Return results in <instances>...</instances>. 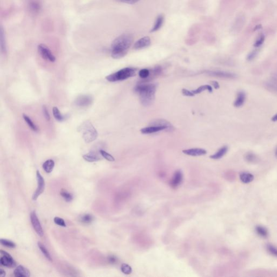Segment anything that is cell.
<instances>
[{
    "label": "cell",
    "instance_id": "6da1fadb",
    "mask_svg": "<svg viewBox=\"0 0 277 277\" xmlns=\"http://www.w3.org/2000/svg\"><path fill=\"white\" fill-rule=\"evenodd\" d=\"M133 36L130 34H124L115 39L111 46V56L119 59L127 54L133 42Z\"/></svg>",
    "mask_w": 277,
    "mask_h": 277
},
{
    "label": "cell",
    "instance_id": "7a4b0ae2",
    "mask_svg": "<svg viewBox=\"0 0 277 277\" xmlns=\"http://www.w3.org/2000/svg\"><path fill=\"white\" fill-rule=\"evenodd\" d=\"M157 85L154 83L141 82L136 85L134 91L138 96L141 104L144 106L151 105L154 101Z\"/></svg>",
    "mask_w": 277,
    "mask_h": 277
},
{
    "label": "cell",
    "instance_id": "3957f363",
    "mask_svg": "<svg viewBox=\"0 0 277 277\" xmlns=\"http://www.w3.org/2000/svg\"><path fill=\"white\" fill-rule=\"evenodd\" d=\"M78 131L82 135V138L86 143H90L98 138L96 129L90 120L85 121L78 127Z\"/></svg>",
    "mask_w": 277,
    "mask_h": 277
},
{
    "label": "cell",
    "instance_id": "277c9868",
    "mask_svg": "<svg viewBox=\"0 0 277 277\" xmlns=\"http://www.w3.org/2000/svg\"><path fill=\"white\" fill-rule=\"evenodd\" d=\"M136 70L135 68L132 67L124 68L118 72L108 75L106 77V79L112 82L123 81L133 77L135 74Z\"/></svg>",
    "mask_w": 277,
    "mask_h": 277
},
{
    "label": "cell",
    "instance_id": "5b68a950",
    "mask_svg": "<svg viewBox=\"0 0 277 277\" xmlns=\"http://www.w3.org/2000/svg\"><path fill=\"white\" fill-rule=\"evenodd\" d=\"M37 49L39 54L44 59L49 61L51 62H54L56 60V57L51 53V50L48 47L44 44H40L37 47Z\"/></svg>",
    "mask_w": 277,
    "mask_h": 277
},
{
    "label": "cell",
    "instance_id": "8992f818",
    "mask_svg": "<svg viewBox=\"0 0 277 277\" xmlns=\"http://www.w3.org/2000/svg\"><path fill=\"white\" fill-rule=\"evenodd\" d=\"M36 179L37 181V187L36 188L35 192L34 193L32 197V199L33 200H37L39 196L44 192L45 189V181L43 177L41 175L39 171L36 172Z\"/></svg>",
    "mask_w": 277,
    "mask_h": 277
},
{
    "label": "cell",
    "instance_id": "52a82bcc",
    "mask_svg": "<svg viewBox=\"0 0 277 277\" xmlns=\"http://www.w3.org/2000/svg\"><path fill=\"white\" fill-rule=\"evenodd\" d=\"M1 257L0 258V264L3 266L8 267H14L16 266V262L13 257L7 252L1 250Z\"/></svg>",
    "mask_w": 277,
    "mask_h": 277
},
{
    "label": "cell",
    "instance_id": "ba28073f",
    "mask_svg": "<svg viewBox=\"0 0 277 277\" xmlns=\"http://www.w3.org/2000/svg\"><path fill=\"white\" fill-rule=\"evenodd\" d=\"M31 223L32 224V226L33 227L34 230L36 232V233L41 237L44 236V232L43 228L41 226V223L37 218L35 211H33L31 213Z\"/></svg>",
    "mask_w": 277,
    "mask_h": 277
},
{
    "label": "cell",
    "instance_id": "9c48e42d",
    "mask_svg": "<svg viewBox=\"0 0 277 277\" xmlns=\"http://www.w3.org/2000/svg\"><path fill=\"white\" fill-rule=\"evenodd\" d=\"M93 101V98L90 95H83L79 96L75 100V105L80 107H86L90 105Z\"/></svg>",
    "mask_w": 277,
    "mask_h": 277
},
{
    "label": "cell",
    "instance_id": "30bf717a",
    "mask_svg": "<svg viewBox=\"0 0 277 277\" xmlns=\"http://www.w3.org/2000/svg\"><path fill=\"white\" fill-rule=\"evenodd\" d=\"M206 74L216 77H221V78H226V79H234L236 77V74L232 73L230 72H225V71H221V70H210L207 71Z\"/></svg>",
    "mask_w": 277,
    "mask_h": 277
},
{
    "label": "cell",
    "instance_id": "8fae6325",
    "mask_svg": "<svg viewBox=\"0 0 277 277\" xmlns=\"http://www.w3.org/2000/svg\"><path fill=\"white\" fill-rule=\"evenodd\" d=\"M149 126H161L166 128L167 132H172L174 129V127L168 121L165 119H156L152 121L149 123Z\"/></svg>",
    "mask_w": 277,
    "mask_h": 277
},
{
    "label": "cell",
    "instance_id": "7c38bea8",
    "mask_svg": "<svg viewBox=\"0 0 277 277\" xmlns=\"http://www.w3.org/2000/svg\"><path fill=\"white\" fill-rule=\"evenodd\" d=\"M151 44V39L148 36H145L139 39L138 41H136L134 45V49L136 50L144 49L149 46Z\"/></svg>",
    "mask_w": 277,
    "mask_h": 277
},
{
    "label": "cell",
    "instance_id": "4fadbf2b",
    "mask_svg": "<svg viewBox=\"0 0 277 277\" xmlns=\"http://www.w3.org/2000/svg\"><path fill=\"white\" fill-rule=\"evenodd\" d=\"M182 152L187 155L193 156V157H198L207 154V151L205 149L199 148H190L187 149L183 150Z\"/></svg>",
    "mask_w": 277,
    "mask_h": 277
},
{
    "label": "cell",
    "instance_id": "5bb4252c",
    "mask_svg": "<svg viewBox=\"0 0 277 277\" xmlns=\"http://www.w3.org/2000/svg\"><path fill=\"white\" fill-rule=\"evenodd\" d=\"M183 179V174L181 171H177L175 172L174 175L173 177L172 180L171 181V186L172 187H177L179 185L181 184L182 182Z\"/></svg>",
    "mask_w": 277,
    "mask_h": 277
},
{
    "label": "cell",
    "instance_id": "9a60e30c",
    "mask_svg": "<svg viewBox=\"0 0 277 277\" xmlns=\"http://www.w3.org/2000/svg\"><path fill=\"white\" fill-rule=\"evenodd\" d=\"M165 130L166 128L161 126H149L148 127H145L141 129L140 132L142 134H149L154 133L156 132H158L160 131Z\"/></svg>",
    "mask_w": 277,
    "mask_h": 277
},
{
    "label": "cell",
    "instance_id": "2e32d148",
    "mask_svg": "<svg viewBox=\"0 0 277 277\" xmlns=\"http://www.w3.org/2000/svg\"><path fill=\"white\" fill-rule=\"evenodd\" d=\"M14 275L16 277H28L30 276V272L23 266L19 265L14 270Z\"/></svg>",
    "mask_w": 277,
    "mask_h": 277
},
{
    "label": "cell",
    "instance_id": "e0dca14e",
    "mask_svg": "<svg viewBox=\"0 0 277 277\" xmlns=\"http://www.w3.org/2000/svg\"><path fill=\"white\" fill-rule=\"evenodd\" d=\"M83 158L86 161L92 162L98 161L101 159L100 155L94 152H90L87 154L83 155Z\"/></svg>",
    "mask_w": 277,
    "mask_h": 277
},
{
    "label": "cell",
    "instance_id": "ac0fdd59",
    "mask_svg": "<svg viewBox=\"0 0 277 277\" xmlns=\"http://www.w3.org/2000/svg\"><path fill=\"white\" fill-rule=\"evenodd\" d=\"M246 99V95L244 92H239L236 96V100L234 101V106L236 107H240L244 105Z\"/></svg>",
    "mask_w": 277,
    "mask_h": 277
},
{
    "label": "cell",
    "instance_id": "d6986e66",
    "mask_svg": "<svg viewBox=\"0 0 277 277\" xmlns=\"http://www.w3.org/2000/svg\"><path fill=\"white\" fill-rule=\"evenodd\" d=\"M227 151H228V147H227L226 146L223 147L220 149H219V151L217 152H216L215 154L210 155V158L214 159V160L221 159V158H223L226 154Z\"/></svg>",
    "mask_w": 277,
    "mask_h": 277
},
{
    "label": "cell",
    "instance_id": "ffe728a7",
    "mask_svg": "<svg viewBox=\"0 0 277 277\" xmlns=\"http://www.w3.org/2000/svg\"><path fill=\"white\" fill-rule=\"evenodd\" d=\"M54 166H55V162L51 159L47 160V161L44 162V164L42 165L43 169L47 173H51L54 169Z\"/></svg>",
    "mask_w": 277,
    "mask_h": 277
},
{
    "label": "cell",
    "instance_id": "44dd1931",
    "mask_svg": "<svg viewBox=\"0 0 277 277\" xmlns=\"http://www.w3.org/2000/svg\"><path fill=\"white\" fill-rule=\"evenodd\" d=\"M240 179L241 180V182L245 184H248L253 180L254 176L249 173L244 172L240 174Z\"/></svg>",
    "mask_w": 277,
    "mask_h": 277
},
{
    "label": "cell",
    "instance_id": "7402d4cb",
    "mask_svg": "<svg viewBox=\"0 0 277 277\" xmlns=\"http://www.w3.org/2000/svg\"><path fill=\"white\" fill-rule=\"evenodd\" d=\"M164 15H160L158 16L157 20L155 21V22L153 28L152 29L151 31V32H155L160 29V28L161 27L162 24L164 23Z\"/></svg>",
    "mask_w": 277,
    "mask_h": 277
},
{
    "label": "cell",
    "instance_id": "603a6c76",
    "mask_svg": "<svg viewBox=\"0 0 277 277\" xmlns=\"http://www.w3.org/2000/svg\"><path fill=\"white\" fill-rule=\"evenodd\" d=\"M94 220V217L90 214H85L80 217L79 220L81 223L84 224H89L92 223Z\"/></svg>",
    "mask_w": 277,
    "mask_h": 277
},
{
    "label": "cell",
    "instance_id": "cb8c5ba5",
    "mask_svg": "<svg viewBox=\"0 0 277 277\" xmlns=\"http://www.w3.org/2000/svg\"><path fill=\"white\" fill-rule=\"evenodd\" d=\"M23 118L24 121H26V123H27V125H28L29 127H30V129H32L33 131L35 132H38L39 129H38L37 127L36 126V125L35 123H34L33 121L31 120V119L28 116H27L26 114H23Z\"/></svg>",
    "mask_w": 277,
    "mask_h": 277
},
{
    "label": "cell",
    "instance_id": "d4e9b609",
    "mask_svg": "<svg viewBox=\"0 0 277 277\" xmlns=\"http://www.w3.org/2000/svg\"><path fill=\"white\" fill-rule=\"evenodd\" d=\"M206 90H207L210 93H212L213 91L212 87L210 86V85H206L201 86L199 87L197 89L192 90V92L194 93V95H195V94H200V93L203 92L204 91H205Z\"/></svg>",
    "mask_w": 277,
    "mask_h": 277
},
{
    "label": "cell",
    "instance_id": "484cf974",
    "mask_svg": "<svg viewBox=\"0 0 277 277\" xmlns=\"http://www.w3.org/2000/svg\"><path fill=\"white\" fill-rule=\"evenodd\" d=\"M37 245H38V246H39V249L41 250V251L42 252V253L44 254V256L46 257L47 259H48V260H49V261L52 262L53 259H52L51 256V254L49 253L48 251L47 250V249L46 248V247L44 246V245L42 244L41 242H38Z\"/></svg>",
    "mask_w": 277,
    "mask_h": 277
},
{
    "label": "cell",
    "instance_id": "4316f807",
    "mask_svg": "<svg viewBox=\"0 0 277 277\" xmlns=\"http://www.w3.org/2000/svg\"><path fill=\"white\" fill-rule=\"evenodd\" d=\"M1 49L3 53L7 52V46L5 42V35L2 27L1 28Z\"/></svg>",
    "mask_w": 277,
    "mask_h": 277
},
{
    "label": "cell",
    "instance_id": "83f0119b",
    "mask_svg": "<svg viewBox=\"0 0 277 277\" xmlns=\"http://www.w3.org/2000/svg\"><path fill=\"white\" fill-rule=\"evenodd\" d=\"M53 113L55 119L58 121H63L64 120L65 118L64 116H62L61 113H60L59 109L57 107H54L53 108Z\"/></svg>",
    "mask_w": 277,
    "mask_h": 277
},
{
    "label": "cell",
    "instance_id": "f1b7e54d",
    "mask_svg": "<svg viewBox=\"0 0 277 277\" xmlns=\"http://www.w3.org/2000/svg\"><path fill=\"white\" fill-rule=\"evenodd\" d=\"M60 194L67 202H70L73 199V196L70 193L67 192L66 190H62Z\"/></svg>",
    "mask_w": 277,
    "mask_h": 277
},
{
    "label": "cell",
    "instance_id": "f546056e",
    "mask_svg": "<svg viewBox=\"0 0 277 277\" xmlns=\"http://www.w3.org/2000/svg\"><path fill=\"white\" fill-rule=\"evenodd\" d=\"M267 86L269 90H272L277 92V77H274L271 80L267 83Z\"/></svg>",
    "mask_w": 277,
    "mask_h": 277
},
{
    "label": "cell",
    "instance_id": "4dcf8cb0",
    "mask_svg": "<svg viewBox=\"0 0 277 277\" xmlns=\"http://www.w3.org/2000/svg\"><path fill=\"white\" fill-rule=\"evenodd\" d=\"M41 8V5L37 1H33L29 5V9L34 13L39 11Z\"/></svg>",
    "mask_w": 277,
    "mask_h": 277
},
{
    "label": "cell",
    "instance_id": "1f68e13d",
    "mask_svg": "<svg viewBox=\"0 0 277 277\" xmlns=\"http://www.w3.org/2000/svg\"><path fill=\"white\" fill-rule=\"evenodd\" d=\"M256 231L257 233L262 237H267L268 236V231L266 228L262 226H257L256 227Z\"/></svg>",
    "mask_w": 277,
    "mask_h": 277
},
{
    "label": "cell",
    "instance_id": "d6a6232c",
    "mask_svg": "<svg viewBox=\"0 0 277 277\" xmlns=\"http://www.w3.org/2000/svg\"><path fill=\"white\" fill-rule=\"evenodd\" d=\"M100 154H101V155L103 158H104L105 159H106L107 160H108L109 161L113 162L115 161V158H114L111 154L108 153L107 152H106L105 151L100 150Z\"/></svg>",
    "mask_w": 277,
    "mask_h": 277
},
{
    "label": "cell",
    "instance_id": "836d02e7",
    "mask_svg": "<svg viewBox=\"0 0 277 277\" xmlns=\"http://www.w3.org/2000/svg\"><path fill=\"white\" fill-rule=\"evenodd\" d=\"M1 244L5 246L9 247V248H11V249L15 248L16 247V244L14 242L10 241V240H8L7 239H1Z\"/></svg>",
    "mask_w": 277,
    "mask_h": 277
},
{
    "label": "cell",
    "instance_id": "e575fe53",
    "mask_svg": "<svg viewBox=\"0 0 277 277\" xmlns=\"http://www.w3.org/2000/svg\"><path fill=\"white\" fill-rule=\"evenodd\" d=\"M121 270L125 275H129L132 272V267L127 264H122L121 266Z\"/></svg>",
    "mask_w": 277,
    "mask_h": 277
},
{
    "label": "cell",
    "instance_id": "d590c367",
    "mask_svg": "<svg viewBox=\"0 0 277 277\" xmlns=\"http://www.w3.org/2000/svg\"><path fill=\"white\" fill-rule=\"evenodd\" d=\"M151 74V72L147 69H142L138 73L140 77L142 79H147Z\"/></svg>",
    "mask_w": 277,
    "mask_h": 277
},
{
    "label": "cell",
    "instance_id": "8d00e7d4",
    "mask_svg": "<svg viewBox=\"0 0 277 277\" xmlns=\"http://www.w3.org/2000/svg\"><path fill=\"white\" fill-rule=\"evenodd\" d=\"M54 221L55 223H56L59 226H62V227H66V223H65L64 220L62 218H60L56 217L54 218Z\"/></svg>",
    "mask_w": 277,
    "mask_h": 277
},
{
    "label": "cell",
    "instance_id": "74e56055",
    "mask_svg": "<svg viewBox=\"0 0 277 277\" xmlns=\"http://www.w3.org/2000/svg\"><path fill=\"white\" fill-rule=\"evenodd\" d=\"M245 159L248 162H253L256 161L257 158H256V156L253 153H247L246 155Z\"/></svg>",
    "mask_w": 277,
    "mask_h": 277
},
{
    "label": "cell",
    "instance_id": "f35d334b",
    "mask_svg": "<svg viewBox=\"0 0 277 277\" xmlns=\"http://www.w3.org/2000/svg\"><path fill=\"white\" fill-rule=\"evenodd\" d=\"M267 250L271 254L277 257V249L271 245H269L267 247Z\"/></svg>",
    "mask_w": 277,
    "mask_h": 277
},
{
    "label": "cell",
    "instance_id": "ab89813d",
    "mask_svg": "<svg viewBox=\"0 0 277 277\" xmlns=\"http://www.w3.org/2000/svg\"><path fill=\"white\" fill-rule=\"evenodd\" d=\"M42 110H43V113H44V118H46L47 120H50V119H51V116H50V115H49V112H48V109H47L46 107V106H43Z\"/></svg>",
    "mask_w": 277,
    "mask_h": 277
},
{
    "label": "cell",
    "instance_id": "60d3db41",
    "mask_svg": "<svg viewBox=\"0 0 277 277\" xmlns=\"http://www.w3.org/2000/svg\"><path fill=\"white\" fill-rule=\"evenodd\" d=\"M182 94L186 96H194V94L192 92V91H190L185 88H183L182 90Z\"/></svg>",
    "mask_w": 277,
    "mask_h": 277
},
{
    "label": "cell",
    "instance_id": "b9f144b4",
    "mask_svg": "<svg viewBox=\"0 0 277 277\" xmlns=\"http://www.w3.org/2000/svg\"><path fill=\"white\" fill-rule=\"evenodd\" d=\"M264 36H261L259 39L257 40V41H256V43L254 44V47H258L260 46L262 44H263V42H264Z\"/></svg>",
    "mask_w": 277,
    "mask_h": 277
},
{
    "label": "cell",
    "instance_id": "7bdbcfd3",
    "mask_svg": "<svg viewBox=\"0 0 277 277\" xmlns=\"http://www.w3.org/2000/svg\"><path fill=\"white\" fill-rule=\"evenodd\" d=\"M257 51H252L247 56V60H249V61H251L253 59H254V57H256L257 54Z\"/></svg>",
    "mask_w": 277,
    "mask_h": 277
},
{
    "label": "cell",
    "instance_id": "ee69618b",
    "mask_svg": "<svg viewBox=\"0 0 277 277\" xmlns=\"http://www.w3.org/2000/svg\"><path fill=\"white\" fill-rule=\"evenodd\" d=\"M116 1L120 2L127 3V4L133 5V4H135V3L138 2L140 0H116Z\"/></svg>",
    "mask_w": 277,
    "mask_h": 277
},
{
    "label": "cell",
    "instance_id": "f6af8a7d",
    "mask_svg": "<svg viewBox=\"0 0 277 277\" xmlns=\"http://www.w3.org/2000/svg\"><path fill=\"white\" fill-rule=\"evenodd\" d=\"M210 83H211V85H213V87L216 89H218L220 87L219 83L218 82H217V81H211Z\"/></svg>",
    "mask_w": 277,
    "mask_h": 277
},
{
    "label": "cell",
    "instance_id": "bcb514c9",
    "mask_svg": "<svg viewBox=\"0 0 277 277\" xmlns=\"http://www.w3.org/2000/svg\"><path fill=\"white\" fill-rule=\"evenodd\" d=\"M108 260L111 263H114L116 261V257H114V256H110V257H109Z\"/></svg>",
    "mask_w": 277,
    "mask_h": 277
},
{
    "label": "cell",
    "instance_id": "7dc6e473",
    "mask_svg": "<svg viewBox=\"0 0 277 277\" xmlns=\"http://www.w3.org/2000/svg\"><path fill=\"white\" fill-rule=\"evenodd\" d=\"M5 275H6V273H5V271L3 269H0V275H1V277H5Z\"/></svg>",
    "mask_w": 277,
    "mask_h": 277
},
{
    "label": "cell",
    "instance_id": "c3c4849f",
    "mask_svg": "<svg viewBox=\"0 0 277 277\" xmlns=\"http://www.w3.org/2000/svg\"><path fill=\"white\" fill-rule=\"evenodd\" d=\"M272 121H277V114H276L272 118Z\"/></svg>",
    "mask_w": 277,
    "mask_h": 277
},
{
    "label": "cell",
    "instance_id": "681fc988",
    "mask_svg": "<svg viewBox=\"0 0 277 277\" xmlns=\"http://www.w3.org/2000/svg\"><path fill=\"white\" fill-rule=\"evenodd\" d=\"M275 157L277 158V147L276 149H275Z\"/></svg>",
    "mask_w": 277,
    "mask_h": 277
}]
</instances>
